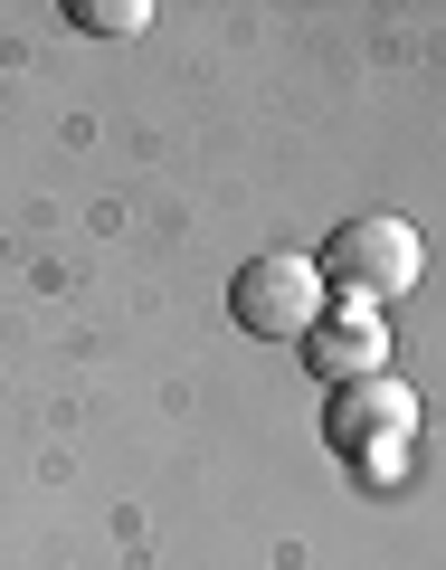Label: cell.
<instances>
[{
    "mask_svg": "<svg viewBox=\"0 0 446 570\" xmlns=\"http://www.w3.org/2000/svg\"><path fill=\"white\" fill-rule=\"evenodd\" d=\"M305 362L324 371V381H380V362H389V324L370 305H351V314H324V324L305 333Z\"/></svg>",
    "mask_w": 446,
    "mask_h": 570,
    "instance_id": "obj_4",
    "label": "cell"
},
{
    "mask_svg": "<svg viewBox=\"0 0 446 570\" xmlns=\"http://www.w3.org/2000/svg\"><path fill=\"white\" fill-rule=\"evenodd\" d=\"M333 448H343L351 475H370V485H399L408 456H418V400H408L399 381H351L343 400H333Z\"/></svg>",
    "mask_w": 446,
    "mask_h": 570,
    "instance_id": "obj_1",
    "label": "cell"
},
{
    "mask_svg": "<svg viewBox=\"0 0 446 570\" xmlns=\"http://www.w3.org/2000/svg\"><path fill=\"white\" fill-rule=\"evenodd\" d=\"M228 314H238L257 343H305V333L324 324V266L266 247V257H247L238 276H228Z\"/></svg>",
    "mask_w": 446,
    "mask_h": 570,
    "instance_id": "obj_2",
    "label": "cell"
},
{
    "mask_svg": "<svg viewBox=\"0 0 446 570\" xmlns=\"http://www.w3.org/2000/svg\"><path fill=\"white\" fill-rule=\"evenodd\" d=\"M77 20H86V29H105V39H123V29H142L152 10H142V0H77Z\"/></svg>",
    "mask_w": 446,
    "mask_h": 570,
    "instance_id": "obj_5",
    "label": "cell"
},
{
    "mask_svg": "<svg viewBox=\"0 0 446 570\" xmlns=\"http://www.w3.org/2000/svg\"><path fill=\"white\" fill-rule=\"evenodd\" d=\"M418 266H427L418 228L389 219V209H361V219H343V228H333V247H324V276H333V285H351L361 305H380V295H408V285H418Z\"/></svg>",
    "mask_w": 446,
    "mask_h": 570,
    "instance_id": "obj_3",
    "label": "cell"
}]
</instances>
